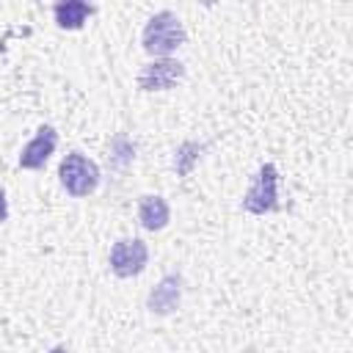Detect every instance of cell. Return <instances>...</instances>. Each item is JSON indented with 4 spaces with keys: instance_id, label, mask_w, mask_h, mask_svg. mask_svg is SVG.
Returning a JSON list of instances; mask_svg holds the SVG:
<instances>
[{
    "instance_id": "obj_9",
    "label": "cell",
    "mask_w": 353,
    "mask_h": 353,
    "mask_svg": "<svg viewBox=\"0 0 353 353\" xmlns=\"http://www.w3.org/2000/svg\"><path fill=\"white\" fill-rule=\"evenodd\" d=\"M91 14H94V6L83 0H61L52 6V17L61 30H80Z\"/></svg>"
},
{
    "instance_id": "obj_10",
    "label": "cell",
    "mask_w": 353,
    "mask_h": 353,
    "mask_svg": "<svg viewBox=\"0 0 353 353\" xmlns=\"http://www.w3.org/2000/svg\"><path fill=\"white\" fill-rule=\"evenodd\" d=\"M204 149H207L204 143L182 141L179 149H176V154H174V171H176V176H188V174L193 171V165L199 163V157H201Z\"/></svg>"
},
{
    "instance_id": "obj_4",
    "label": "cell",
    "mask_w": 353,
    "mask_h": 353,
    "mask_svg": "<svg viewBox=\"0 0 353 353\" xmlns=\"http://www.w3.org/2000/svg\"><path fill=\"white\" fill-rule=\"evenodd\" d=\"M108 262L119 279H132V276L143 273V268L149 262V245L141 237H121L113 243Z\"/></svg>"
},
{
    "instance_id": "obj_1",
    "label": "cell",
    "mask_w": 353,
    "mask_h": 353,
    "mask_svg": "<svg viewBox=\"0 0 353 353\" xmlns=\"http://www.w3.org/2000/svg\"><path fill=\"white\" fill-rule=\"evenodd\" d=\"M185 41H188V33H185L179 17H176L174 11H168V8L157 11V14L146 22L143 36H141L143 50H146L149 55H154V58H168V55L176 52Z\"/></svg>"
},
{
    "instance_id": "obj_8",
    "label": "cell",
    "mask_w": 353,
    "mask_h": 353,
    "mask_svg": "<svg viewBox=\"0 0 353 353\" xmlns=\"http://www.w3.org/2000/svg\"><path fill=\"white\" fill-rule=\"evenodd\" d=\"M168 221H171V207L163 196L146 193L138 199V223L146 232H160L168 226Z\"/></svg>"
},
{
    "instance_id": "obj_6",
    "label": "cell",
    "mask_w": 353,
    "mask_h": 353,
    "mask_svg": "<svg viewBox=\"0 0 353 353\" xmlns=\"http://www.w3.org/2000/svg\"><path fill=\"white\" fill-rule=\"evenodd\" d=\"M55 146H58V132H55V127L41 124V127L36 130V135L22 146L17 165L25 168V171H39V168H44V163L50 160V154L55 152Z\"/></svg>"
},
{
    "instance_id": "obj_11",
    "label": "cell",
    "mask_w": 353,
    "mask_h": 353,
    "mask_svg": "<svg viewBox=\"0 0 353 353\" xmlns=\"http://www.w3.org/2000/svg\"><path fill=\"white\" fill-rule=\"evenodd\" d=\"M110 163L113 165H119V168H124L127 163H132V157H135V143L127 138V135H116L113 141H110Z\"/></svg>"
},
{
    "instance_id": "obj_7",
    "label": "cell",
    "mask_w": 353,
    "mask_h": 353,
    "mask_svg": "<svg viewBox=\"0 0 353 353\" xmlns=\"http://www.w3.org/2000/svg\"><path fill=\"white\" fill-rule=\"evenodd\" d=\"M179 301H182V276L179 273H165L157 287H152L149 298H146V309L152 314H174L179 309Z\"/></svg>"
},
{
    "instance_id": "obj_3",
    "label": "cell",
    "mask_w": 353,
    "mask_h": 353,
    "mask_svg": "<svg viewBox=\"0 0 353 353\" xmlns=\"http://www.w3.org/2000/svg\"><path fill=\"white\" fill-rule=\"evenodd\" d=\"M243 210L251 215H268L279 210V168L273 163H262L256 168L254 182L243 196Z\"/></svg>"
},
{
    "instance_id": "obj_12",
    "label": "cell",
    "mask_w": 353,
    "mask_h": 353,
    "mask_svg": "<svg viewBox=\"0 0 353 353\" xmlns=\"http://www.w3.org/2000/svg\"><path fill=\"white\" fill-rule=\"evenodd\" d=\"M6 218H8V199H6V193L0 188V223H6Z\"/></svg>"
},
{
    "instance_id": "obj_2",
    "label": "cell",
    "mask_w": 353,
    "mask_h": 353,
    "mask_svg": "<svg viewBox=\"0 0 353 353\" xmlns=\"http://www.w3.org/2000/svg\"><path fill=\"white\" fill-rule=\"evenodd\" d=\"M58 182L69 196L85 199L99 188V165L83 152H69L58 165Z\"/></svg>"
},
{
    "instance_id": "obj_5",
    "label": "cell",
    "mask_w": 353,
    "mask_h": 353,
    "mask_svg": "<svg viewBox=\"0 0 353 353\" xmlns=\"http://www.w3.org/2000/svg\"><path fill=\"white\" fill-rule=\"evenodd\" d=\"M185 77V66L176 58H154L138 72L141 91H171Z\"/></svg>"
}]
</instances>
